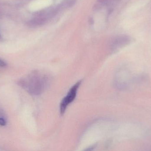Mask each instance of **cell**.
<instances>
[{
    "instance_id": "4",
    "label": "cell",
    "mask_w": 151,
    "mask_h": 151,
    "mask_svg": "<svg viewBox=\"0 0 151 151\" xmlns=\"http://www.w3.org/2000/svg\"><path fill=\"white\" fill-rule=\"evenodd\" d=\"M112 1H117V0H98V1L101 4H106Z\"/></svg>"
},
{
    "instance_id": "3",
    "label": "cell",
    "mask_w": 151,
    "mask_h": 151,
    "mask_svg": "<svg viewBox=\"0 0 151 151\" xmlns=\"http://www.w3.org/2000/svg\"><path fill=\"white\" fill-rule=\"evenodd\" d=\"M131 42V38L129 36L125 35H117L113 38L111 42L110 48L113 52L125 47L129 44Z\"/></svg>"
},
{
    "instance_id": "6",
    "label": "cell",
    "mask_w": 151,
    "mask_h": 151,
    "mask_svg": "<svg viewBox=\"0 0 151 151\" xmlns=\"http://www.w3.org/2000/svg\"><path fill=\"white\" fill-rule=\"evenodd\" d=\"M6 65H7V64H6V63L0 59V66L1 67H4V66H6Z\"/></svg>"
},
{
    "instance_id": "2",
    "label": "cell",
    "mask_w": 151,
    "mask_h": 151,
    "mask_svg": "<svg viewBox=\"0 0 151 151\" xmlns=\"http://www.w3.org/2000/svg\"><path fill=\"white\" fill-rule=\"evenodd\" d=\"M81 83V81H79L75 83L69 90L66 95L61 101L60 105V112L61 115H63L69 105L70 104L76 97L77 90Z\"/></svg>"
},
{
    "instance_id": "5",
    "label": "cell",
    "mask_w": 151,
    "mask_h": 151,
    "mask_svg": "<svg viewBox=\"0 0 151 151\" xmlns=\"http://www.w3.org/2000/svg\"><path fill=\"white\" fill-rule=\"evenodd\" d=\"M6 125V121L3 118H0V125L1 126H4Z\"/></svg>"
},
{
    "instance_id": "7",
    "label": "cell",
    "mask_w": 151,
    "mask_h": 151,
    "mask_svg": "<svg viewBox=\"0 0 151 151\" xmlns=\"http://www.w3.org/2000/svg\"><path fill=\"white\" fill-rule=\"evenodd\" d=\"M89 24H90V25H93V24H94V20H93V19H89Z\"/></svg>"
},
{
    "instance_id": "1",
    "label": "cell",
    "mask_w": 151,
    "mask_h": 151,
    "mask_svg": "<svg viewBox=\"0 0 151 151\" xmlns=\"http://www.w3.org/2000/svg\"><path fill=\"white\" fill-rule=\"evenodd\" d=\"M49 79L47 75L38 72L33 73L27 81L20 82L21 87L27 89L30 94L39 95L41 94L48 87Z\"/></svg>"
}]
</instances>
